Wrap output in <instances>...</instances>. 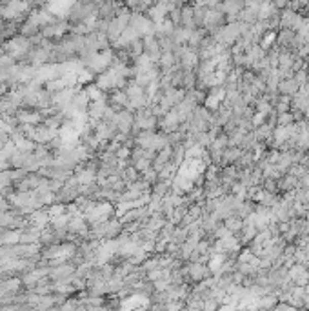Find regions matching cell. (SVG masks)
<instances>
[{"instance_id":"cell-1","label":"cell","mask_w":309,"mask_h":311,"mask_svg":"<svg viewBox=\"0 0 309 311\" xmlns=\"http://www.w3.org/2000/svg\"><path fill=\"white\" fill-rule=\"evenodd\" d=\"M142 42H144V55H148L153 62H158V58L162 56V48L158 44V39L153 35H144L142 37Z\"/></svg>"},{"instance_id":"cell-2","label":"cell","mask_w":309,"mask_h":311,"mask_svg":"<svg viewBox=\"0 0 309 311\" xmlns=\"http://www.w3.org/2000/svg\"><path fill=\"white\" fill-rule=\"evenodd\" d=\"M298 89H300V84L296 82L295 78H282L279 82V86H277V91H279L280 95H289V97L295 95Z\"/></svg>"},{"instance_id":"cell-3","label":"cell","mask_w":309,"mask_h":311,"mask_svg":"<svg viewBox=\"0 0 309 311\" xmlns=\"http://www.w3.org/2000/svg\"><path fill=\"white\" fill-rule=\"evenodd\" d=\"M277 188H279V193H286V191H293L298 188V178L293 177V175H289V173H286V175H282V177L277 180Z\"/></svg>"},{"instance_id":"cell-4","label":"cell","mask_w":309,"mask_h":311,"mask_svg":"<svg viewBox=\"0 0 309 311\" xmlns=\"http://www.w3.org/2000/svg\"><path fill=\"white\" fill-rule=\"evenodd\" d=\"M224 224H226V228L229 229L231 233H240L242 231V228H244V219H240V216H236V215H229L224 221Z\"/></svg>"},{"instance_id":"cell-5","label":"cell","mask_w":309,"mask_h":311,"mask_svg":"<svg viewBox=\"0 0 309 311\" xmlns=\"http://www.w3.org/2000/svg\"><path fill=\"white\" fill-rule=\"evenodd\" d=\"M295 122V117H293L291 109L286 113H280V115H277V126H289Z\"/></svg>"},{"instance_id":"cell-6","label":"cell","mask_w":309,"mask_h":311,"mask_svg":"<svg viewBox=\"0 0 309 311\" xmlns=\"http://www.w3.org/2000/svg\"><path fill=\"white\" fill-rule=\"evenodd\" d=\"M305 171H307V166H304V164H291V168L288 169L289 175H293V177H296V178H300Z\"/></svg>"},{"instance_id":"cell-7","label":"cell","mask_w":309,"mask_h":311,"mask_svg":"<svg viewBox=\"0 0 309 311\" xmlns=\"http://www.w3.org/2000/svg\"><path fill=\"white\" fill-rule=\"evenodd\" d=\"M27 2H31V0H27Z\"/></svg>"}]
</instances>
